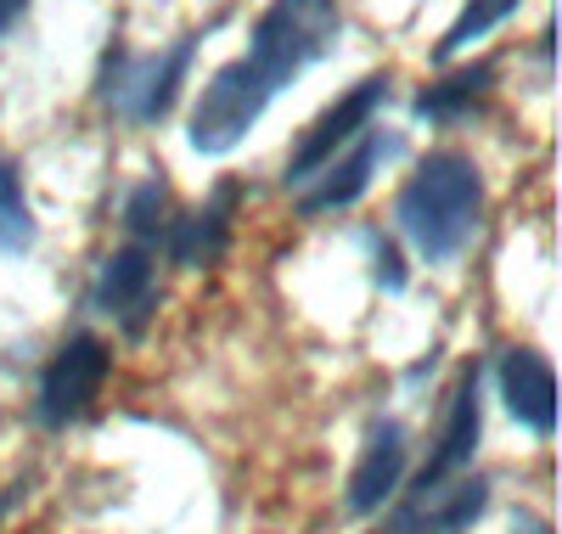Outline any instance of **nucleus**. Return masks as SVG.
I'll return each mask as SVG.
<instances>
[{
	"instance_id": "f257e3e1",
	"label": "nucleus",
	"mask_w": 562,
	"mask_h": 534,
	"mask_svg": "<svg viewBox=\"0 0 562 534\" xmlns=\"http://www.w3.org/2000/svg\"><path fill=\"white\" fill-rule=\"evenodd\" d=\"M479 209H484V175L456 147L428 153L394 198L400 231L428 265H445L467 248V236L479 231Z\"/></svg>"
},
{
	"instance_id": "f03ea898",
	"label": "nucleus",
	"mask_w": 562,
	"mask_h": 534,
	"mask_svg": "<svg viewBox=\"0 0 562 534\" xmlns=\"http://www.w3.org/2000/svg\"><path fill=\"white\" fill-rule=\"evenodd\" d=\"M344 34V12L338 0H270L254 23V45L248 63L259 68V79L270 90L293 85L310 63H321Z\"/></svg>"
},
{
	"instance_id": "7ed1b4c3",
	"label": "nucleus",
	"mask_w": 562,
	"mask_h": 534,
	"mask_svg": "<svg viewBox=\"0 0 562 534\" xmlns=\"http://www.w3.org/2000/svg\"><path fill=\"white\" fill-rule=\"evenodd\" d=\"M198 40L203 34H180L158 57L108 52V63H102V102L119 119H130V124H158L180 102V85H186V74H192Z\"/></svg>"
},
{
	"instance_id": "20e7f679",
	"label": "nucleus",
	"mask_w": 562,
	"mask_h": 534,
	"mask_svg": "<svg viewBox=\"0 0 562 534\" xmlns=\"http://www.w3.org/2000/svg\"><path fill=\"white\" fill-rule=\"evenodd\" d=\"M270 85L259 79V68L248 57L214 68V79L203 85L198 108H192V147L203 158H225L231 147H243V135L259 124V113L270 108Z\"/></svg>"
},
{
	"instance_id": "39448f33",
	"label": "nucleus",
	"mask_w": 562,
	"mask_h": 534,
	"mask_svg": "<svg viewBox=\"0 0 562 534\" xmlns=\"http://www.w3.org/2000/svg\"><path fill=\"white\" fill-rule=\"evenodd\" d=\"M383 102H389V79H383V74H371V79H360L355 90H344L338 102L304 130L299 147H293V158H288V186H304L310 175H321L355 135L371 130V113H378Z\"/></svg>"
},
{
	"instance_id": "423d86ee",
	"label": "nucleus",
	"mask_w": 562,
	"mask_h": 534,
	"mask_svg": "<svg viewBox=\"0 0 562 534\" xmlns=\"http://www.w3.org/2000/svg\"><path fill=\"white\" fill-rule=\"evenodd\" d=\"M102 382H108V344H102V337H90V332L68 337L63 355L45 366V382H40V416L52 422V427L85 416L90 400L102 394Z\"/></svg>"
},
{
	"instance_id": "0eeeda50",
	"label": "nucleus",
	"mask_w": 562,
	"mask_h": 534,
	"mask_svg": "<svg viewBox=\"0 0 562 534\" xmlns=\"http://www.w3.org/2000/svg\"><path fill=\"white\" fill-rule=\"evenodd\" d=\"M490 501V483L484 478H439V483H416V496L389 518L383 534H456L467 529Z\"/></svg>"
},
{
	"instance_id": "6e6552de",
	"label": "nucleus",
	"mask_w": 562,
	"mask_h": 534,
	"mask_svg": "<svg viewBox=\"0 0 562 534\" xmlns=\"http://www.w3.org/2000/svg\"><path fill=\"white\" fill-rule=\"evenodd\" d=\"M389 158H400V135H355V153H349V158H333L321 175H310V180L299 186V214L349 209Z\"/></svg>"
},
{
	"instance_id": "1a4fd4ad",
	"label": "nucleus",
	"mask_w": 562,
	"mask_h": 534,
	"mask_svg": "<svg viewBox=\"0 0 562 534\" xmlns=\"http://www.w3.org/2000/svg\"><path fill=\"white\" fill-rule=\"evenodd\" d=\"M501 394H506V411L518 416L529 433H551L557 427V377H551L546 355L506 349L501 355Z\"/></svg>"
},
{
	"instance_id": "9d476101",
	"label": "nucleus",
	"mask_w": 562,
	"mask_h": 534,
	"mask_svg": "<svg viewBox=\"0 0 562 534\" xmlns=\"http://www.w3.org/2000/svg\"><path fill=\"white\" fill-rule=\"evenodd\" d=\"M153 299H158V281H153V254L140 248H119L113 259H102V276H97V310H108V315H119L130 332L147 321V310H153Z\"/></svg>"
},
{
	"instance_id": "9b49d317",
	"label": "nucleus",
	"mask_w": 562,
	"mask_h": 534,
	"mask_svg": "<svg viewBox=\"0 0 562 534\" xmlns=\"http://www.w3.org/2000/svg\"><path fill=\"white\" fill-rule=\"evenodd\" d=\"M479 427H484V405H479V371H461L456 394H450V416H445V433H439V450L428 456L416 483H439V478H456L479 450Z\"/></svg>"
},
{
	"instance_id": "f8f14e48",
	"label": "nucleus",
	"mask_w": 562,
	"mask_h": 534,
	"mask_svg": "<svg viewBox=\"0 0 562 534\" xmlns=\"http://www.w3.org/2000/svg\"><path fill=\"white\" fill-rule=\"evenodd\" d=\"M405 472V427L400 422H378L366 433V450H360V467L349 478V507L355 512H378L389 496H394V483Z\"/></svg>"
},
{
	"instance_id": "ddd939ff",
	"label": "nucleus",
	"mask_w": 562,
	"mask_h": 534,
	"mask_svg": "<svg viewBox=\"0 0 562 534\" xmlns=\"http://www.w3.org/2000/svg\"><path fill=\"white\" fill-rule=\"evenodd\" d=\"M231 203H237V186H220L214 203L203 214H186L175 231H169V248H175V265H209L220 248H225V231H231Z\"/></svg>"
},
{
	"instance_id": "4468645a",
	"label": "nucleus",
	"mask_w": 562,
	"mask_h": 534,
	"mask_svg": "<svg viewBox=\"0 0 562 534\" xmlns=\"http://www.w3.org/2000/svg\"><path fill=\"white\" fill-rule=\"evenodd\" d=\"M490 85H495V63L461 68V74H450V79H439V85H428L416 96V119H461Z\"/></svg>"
},
{
	"instance_id": "2eb2a0df",
	"label": "nucleus",
	"mask_w": 562,
	"mask_h": 534,
	"mask_svg": "<svg viewBox=\"0 0 562 534\" xmlns=\"http://www.w3.org/2000/svg\"><path fill=\"white\" fill-rule=\"evenodd\" d=\"M524 7V0H467V7H461V18L445 29V40H439V63H450L456 52H467V45H473V40H484L495 23H506L512 12H518Z\"/></svg>"
},
{
	"instance_id": "dca6fc26",
	"label": "nucleus",
	"mask_w": 562,
	"mask_h": 534,
	"mask_svg": "<svg viewBox=\"0 0 562 534\" xmlns=\"http://www.w3.org/2000/svg\"><path fill=\"white\" fill-rule=\"evenodd\" d=\"M29 242H34V214L23 203V180L0 158V254H23Z\"/></svg>"
},
{
	"instance_id": "f3484780",
	"label": "nucleus",
	"mask_w": 562,
	"mask_h": 534,
	"mask_svg": "<svg viewBox=\"0 0 562 534\" xmlns=\"http://www.w3.org/2000/svg\"><path fill=\"white\" fill-rule=\"evenodd\" d=\"M169 186L164 180H140L130 198H124V225H130V236L135 242H153L158 231H169Z\"/></svg>"
},
{
	"instance_id": "a211bd4d",
	"label": "nucleus",
	"mask_w": 562,
	"mask_h": 534,
	"mask_svg": "<svg viewBox=\"0 0 562 534\" xmlns=\"http://www.w3.org/2000/svg\"><path fill=\"white\" fill-rule=\"evenodd\" d=\"M378 281H389V287H400V281H405V276H400V265H394V248H389V242L378 248Z\"/></svg>"
},
{
	"instance_id": "6ab92c4d",
	"label": "nucleus",
	"mask_w": 562,
	"mask_h": 534,
	"mask_svg": "<svg viewBox=\"0 0 562 534\" xmlns=\"http://www.w3.org/2000/svg\"><path fill=\"white\" fill-rule=\"evenodd\" d=\"M29 12V0H0V40H7L12 34V23Z\"/></svg>"
},
{
	"instance_id": "aec40b11",
	"label": "nucleus",
	"mask_w": 562,
	"mask_h": 534,
	"mask_svg": "<svg viewBox=\"0 0 562 534\" xmlns=\"http://www.w3.org/2000/svg\"><path fill=\"white\" fill-rule=\"evenodd\" d=\"M512 534H551L540 518H518V523H512Z\"/></svg>"
}]
</instances>
